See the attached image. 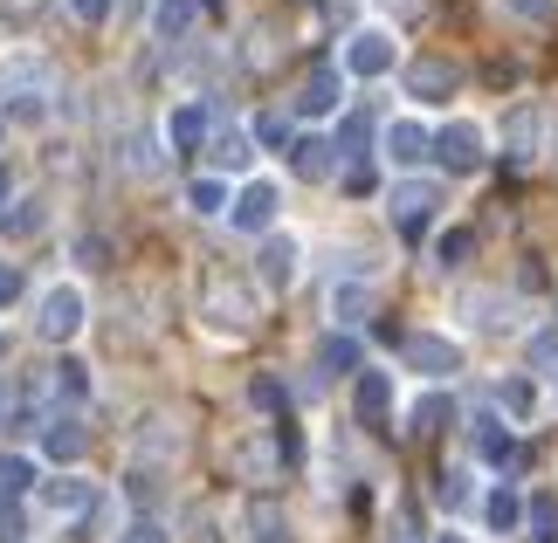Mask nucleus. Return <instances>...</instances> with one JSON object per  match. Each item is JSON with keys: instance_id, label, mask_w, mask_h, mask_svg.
<instances>
[{"instance_id": "5701e85b", "label": "nucleus", "mask_w": 558, "mask_h": 543, "mask_svg": "<svg viewBox=\"0 0 558 543\" xmlns=\"http://www.w3.org/2000/svg\"><path fill=\"white\" fill-rule=\"evenodd\" d=\"M207 310L221 317V323H234V331H242V323H255V303H248L242 289H214V296H207Z\"/></svg>"}, {"instance_id": "473e14b6", "label": "nucleus", "mask_w": 558, "mask_h": 543, "mask_svg": "<svg viewBox=\"0 0 558 543\" xmlns=\"http://www.w3.org/2000/svg\"><path fill=\"white\" fill-rule=\"evenodd\" d=\"M255 138H263V145H276V151H290V145H296L290 118H255Z\"/></svg>"}, {"instance_id": "c85d7f7f", "label": "nucleus", "mask_w": 558, "mask_h": 543, "mask_svg": "<svg viewBox=\"0 0 558 543\" xmlns=\"http://www.w3.org/2000/svg\"><path fill=\"white\" fill-rule=\"evenodd\" d=\"M331 310H338V317H345V323H359V317H366V310H373V296H366V282H345V289H331Z\"/></svg>"}, {"instance_id": "6ab92c4d", "label": "nucleus", "mask_w": 558, "mask_h": 543, "mask_svg": "<svg viewBox=\"0 0 558 543\" xmlns=\"http://www.w3.org/2000/svg\"><path fill=\"white\" fill-rule=\"evenodd\" d=\"M296 275V242L290 234H269L263 242V282H290Z\"/></svg>"}, {"instance_id": "39448f33", "label": "nucleus", "mask_w": 558, "mask_h": 543, "mask_svg": "<svg viewBox=\"0 0 558 543\" xmlns=\"http://www.w3.org/2000/svg\"><path fill=\"white\" fill-rule=\"evenodd\" d=\"M456 83H462V70L448 55H421L414 70H407V90H414L421 103H448V97H456Z\"/></svg>"}, {"instance_id": "c9c22d12", "label": "nucleus", "mask_w": 558, "mask_h": 543, "mask_svg": "<svg viewBox=\"0 0 558 543\" xmlns=\"http://www.w3.org/2000/svg\"><path fill=\"white\" fill-rule=\"evenodd\" d=\"M132 172H159V151H153V138H132V159H124Z\"/></svg>"}, {"instance_id": "a211bd4d", "label": "nucleus", "mask_w": 558, "mask_h": 543, "mask_svg": "<svg viewBox=\"0 0 558 543\" xmlns=\"http://www.w3.org/2000/svg\"><path fill=\"white\" fill-rule=\"evenodd\" d=\"M41 503H49L56 516H76V509H90V482H76V474H56V482L41 489Z\"/></svg>"}, {"instance_id": "a19ab883", "label": "nucleus", "mask_w": 558, "mask_h": 543, "mask_svg": "<svg viewBox=\"0 0 558 543\" xmlns=\"http://www.w3.org/2000/svg\"><path fill=\"white\" fill-rule=\"evenodd\" d=\"M124 543H166V530L159 523H132V530H124Z\"/></svg>"}, {"instance_id": "4be33fe9", "label": "nucleus", "mask_w": 558, "mask_h": 543, "mask_svg": "<svg viewBox=\"0 0 558 543\" xmlns=\"http://www.w3.org/2000/svg\"><path fill=\"white\" fill-rule=\"evenodd\" d=\"M524 530H531V543H558V503H551V495H531Z\"/></svg>"}, {"instance_id": "e433bc0d", "label": "nucleus", "mask_w": 558, "mask_h": 543, "mask_svg": "<svg viewBox=\"0 0 558 543\" xmlns=\"http://www.w3.org/2000/svg\"><path fill=\"white\" fill-rule=\"evenodd\" d=\"M510 14H524V21H551V0H504Z\"/></svg>"}, {"instance_id": "37998d69", "label": "nucleus", "mask_w": 558, "mask_h": 543, "mask_svg": "<svg viewBox=\"0 0 558 543\" xmlns=\"http://www.w3.org/2000/svg\"><path fill=\"white\" fill-rule=\"evenodd\" d=\"M0 207H8V172H0Z\"/></svg>"}, {"instance_id": "58836bf2", "label": "nucleus", "mask_w": 558, "mask_h": 543, "mask_svg": "<svg viewBox=\"0 0 558 543\" xmlns=\"http://www.w3.org/2000/svg\"><path fill=\"white\" fill-rule=\"evenodd\" d=\"M255 406L276 412V406H283V385H276V379H255Z\"/></svg>"}, {"instance_id": "72a5a7b5", "label": "nucleus", "mask_w": 558, "mask_h": 543, "mask_svg": "<svg viewBox=\"0 0 558 543\" xmlns=\"http://www.w3.org/2000/svg\"><path fill=\"white\" fill-rule=\"evenodd\" d=\"M441 420H448V399H441V393H427V399L414 406V433H435Z\"/></svg>"}, {"instance_id": "a878e982", "label": "nucleus", "mask_w": 558, "mask_h": 543, "mask_svg": "<svg viewBox=\"0 0 558 543\" xmlns=\"http://www.w3.org/2000/svg\"><path fill=\"white\" fill-rule=\"evenodd\" d=\"M469 248H476V234H469V227H448L441 242H435V262H441V269H462Z\"/></svg>"}, {"instance_id": "ddd939ff", "label": "nucleus", "mask_w": 558, "mask_h": 543, "mask_svg": "<svg viewBox=\"0 0 558 543\" xmlns=\"http://www.w3.org/2000/svg\"><path fill=\"white\" fill-rule=\"evenodd\" d=\"M207 103H180V111L173 118H166V145H173V151H193V145H201L207 138Z\"/></svg>"}, {"instance_id": "6e6552de", "label": "nucleus", "mask_w": 558, "mask_h": 543, "mask_svg": "<svg viewBox=\"0 0 558 543\" xmlns=\"http://www.w3.org/2000/svg\"><path fill=\"white\" fill-rule=\"evenodd\" d=\"M345 70H352V76H386V70H393V41H386L379 28L352 35V41H345Z\"/></svg>"}, {"instance_id": "bb28decb", "label": "nucleus", "mask_w": 558, "mask_h": 543, "mask_svg": "<svg viewBox=\"0 0 558 543\" xmlns=\"http://www.w3.org/2000/svg\"><path fill=\"white\" fill-rule=\"evenodd\" d=\"M248 159H255V151H248L242 132H221V138H214V165H221V172H242Z\"/></svg>"}, {"instance_id": "412c9836", "label": "nucleus", "mask_w": 558, "mask_h": 543, "mask_svg": "<svg viewBox=\"0 0 558 543\" xmlns=\"http://www.w3.org/2000/svg\"><path fill=\"white\" fill-rule=\"evenodd\" d=\"M28 482H35V461H28V454H0V503L28 495Z\"/></svg>"}, {"instance_id": "7ed1b4c3", "label": "nucleus", "mask_w": 558, "mask_h": 543, "mask_svg": "<svg viewBox=\"0 0 558 543\" xmlns=\"http://www.w3.org/2000/svg\"><path fill=\"white\" fill-rule=\"evenodd\" d=\"M400 351H407V365H414V372H427V379L462 372V351H456L448 337H435V331H407V337H400Z\"/></svg>"}, {"instance_id": "b1692460", "label": "nucleus", "mask_w": 558, "mask_h": 543, "mask_svg": "<svg viewBox=\"0 0 558 543\" xmlns=\"http://www.w3.org/2000/svg\"><path fill=\"white\" fill-rule=\"evenodd\" d=\"M497 399H504L510 420H531V412H538V393H531V379H504V385H497Z\"/></svg>"}, {"instance_id": "1a4fd4ad", "label": "nucleus", "mask_w": 558, "mask_h": 543, "mask_svg": "<svg viewBox=\"0 0 558 543\" xmlns=\"http://www.w3.org/2000/svg\"><path fill=\"white\" fill-rule=\"evenodd\" d=\"M379 145H386V159H393V165H421V159H427V151H435V138H427V132H421V124H414V118H400V124H386V138H379Z\"/></svg>"}, {"instance_id": "4c0bfd02", "label": "nucleus", "mask_w": 558, "mask_h": 543, "mask_svg": "<svg viewBox=\"0 0 558 543\" xmlns=\"http://www.w3.org/2000/svg\"><path fill=\"white\" fill-rule=\"evenodd\" d=\"M14 296H21V269H14V262H0V310H8Z\"/></svg>"}, {"instance_id": "f8f14e48", "label": "nucleus", "mask_w": 558, "mask_h": 543, "mask_svg": "<svg viewBox=\"0 0 558 543\" xmlns=\"http://www.w3.org/2000/svg\"><path fill=\"white\" fill-rule=\"evenodd\" d=\"M290 165L304 172V180H331V172H338V145L331 138H296L290 145Z\"/></svg>"}, {"instance_id": "f257e3e1", "label": "nucleus", "mask_w": 558, "mask_h": 543, "mask_svg": "<svg viewBox=\"0 0 558 543\" xmlns=\"http://www.w3.org/2000/svg\"><path fill=\"white\" fill-rule=\"evenodd\" d=\"M435 207H441V193L427 186V180H400L393 193H386V213H393V227L407 234V242H414V234L435 221Z\"/></svg>"}, {"instance_id": "f3484780", "label": "nucleus", "mask_w": 558, "mask_h": 543, "mask_svg": "<svg viewBox=\"0 0 558 543\" xmlns=\"http://www.w3.org/2000/svg\"><path fill=\"white\" fill-rule=\"evenodd\" d=\"M476 447H483V461H497V468H518V461H524V447L510 441L497 420H476Z\"/></svg>"}, {"instance_id": "20e7f679", "label": "nucleus", "mask_w": 558, "mask_h": 543, "mask_svg": "<svg viewBox=\"0 0 558 543\" xmlns=\"http://www.w3.org/2000/svg\"><path fill=\"white\" fill-rule=\"evenodd\" d=\"M435 159L448 165V172H476L483 165V132H476V124H441V132H435Z\"/></svg>"}, {"instance_id": "79ce46f5", "label": "nucleus", "mask_w": 558, "mask_h": 543, "mask_svg": "<svg viewBox=\"0 0 558 543\" xmlns=\"http://www.w3.org/2000/svg\"><path fill=\"white\" fill-rule=\"evenodd\" d=\"M393 543H421V536H414V516H400V536H393Z\"/></svg>"}, {"instance_id": "aec40b11", "label": "nucleus", "mask_w": 558, "mask_h": 543, "mask_svg": "<svg viewBox=\"0 0 558 543\" xmlns=\"http://www.w3.org/2000/svg\"><path fill=\"white\" fill-rule=\"evenodd\" d=\"M504 145H510V159H538V111H518L504 124Z\"/></svg>"}, {"instance_id": "c03bdc74", "label": "nucleus", "mask_w": 558, "mask_h": 543, "mask_svg": "<svg viewBox=\"0 0 558 543\" xmlns=\"http://www.w3.org/2000/svg\"><path fill=\"white\" fill-rule=\"evenodd\" d=\"M386 8H400V14H407V8H414V0H386Z\"/></svg>"}, {"instance_id": "cd10ccee", "label": "nucleus", "mask_w": 558, "mask_h": 543, "mask_svg": "<svg viewBox=\"0 0 558 543\" xmlns=\"http://www.w3.org/2000/svg\"><path fill=\"white\" fill-rule=\"evenodd\" d=\"M186 207H193V213H228V186H221V180H193V186H186Z\"/></svg>"}, {"instance_id": "7c9ffc66", "label": "nucleus", "mask_w": 558, "mask_h": 543, "mask_svg": "<svg viewBox=\"0 0 558 543\" xmlns=\"http://www.w3.org/2000/svg\"><path fill=\"white\" fill-rule=\"evenodd\" d=\"M90 393V372L83 365H56V399H83Z\"/></svg>"}, {"instance_id": "a18cd8bd", "label": "nucleus", "mask_w": 558, "mask_h": 543, "mask_svg": "<svg viewBox=\"0 0 558 543\" xmlns=\"http://www.w3.org/2000/svg\"><path fill=\"white\" fill-rule=\"evenodd\" d=\"M441 543H462V536H441Z\"/></svg>"}, {"instance_id": "2f4dec72", "label": "nucleus", "mask_w": 558, "mask_h": 543, "mask_svg": "<svg viewBox=\"0 0 558 543\" xmlns=\"http://www.w3.org/2000/svg\"><path fill=\"white\" fill-rule=\"evenodd\" d=\"M531 365H538L545 379H558V331H538V337H531Z\"/></svg>"}, {"instance_id": "0eeeda50", "label": "nucleus", "mask_w": 558, "mask_h": 543, "mask_svg": "<svg viewBox=\"0 0 558 543\" xmlns=\"http://www.w3.org/2000/svg\"><path fill=\"white\" fill-rule=\"evenodd\" d=\"M338 97H345V76H338L331 62H325V70H311V76H304V90H296V111H304V118H331V111H338Z\"/></svg>"}, {"instance_id": "9d476101", "label": "nucleus", "mask_w": 558, "mask_h": 543, "mask_svg": "<svg viewBox=\"0 0 558 543\" xmlns=\"http://www.w3.org/2000/svg\"><path fill=\"white\" fill-rule=\"evenodd\" d=\"M83 447H90V433H83V420H70V412H62V420H49V433H41V454H49V461H83Z\"/></svg>"}, {"instance_id": "9b49d317", "label": "nucleus", "mask_w": 558, "mask_h": 543, "mask_svg": "<svg viewBox=\"0 0 558 543\" xmlns=\"http://www.w3.org/2000/svg\"><path fill=\"white\" fill-rule=\"evenodd\" d=\"M483 523H489V530H497V536H510V530H518V523H524V495H518V489H510V482H497V489H489V495H483Z\"/></svg>"}, {"instance_id": "423d86ee", "label": "nucleus", "mask_w": 558, "mask_h": 543, "mask_svg": "<svg viewBox=\"0 0 558 543\" xmlns=\"http://www.w3.org/2000/svg\"><path fill=\"white\" fill-rule=\"evenodd\" d=\"M228 221L242 227V234H269V221H276V186H269V180H248L242 193H234Z\"/></svg>"}, {"instance_id": "4468645a", "label": "nucleus", "mask_w": 558, "mask_h": 543, "mask_svg": "<svg viewBox=\"0 0 558 543\" xmlns=\"http://www.w3.org/2000/svg\"><path fill=\"white\" fill-rule=\"evenodd\" d=\"M193 21H201V0H159V8H153V35L159 41H186Z\"/></svg>"}, {"instance_id": "dca6fc26", "label": "nucleus", "mask_w": 558, "mask_h": 543, "mask_svg": "<svg viewBox=\"0 0 558 543\" xmlns=\"http://www.w3.org/2000/svg\"><path fill=\"white\" fill-rule=\"evenodd\" d=\"M386 412H393V379L359 372V420H386Z\"/></svg>"}, {"instance_id": "c756f323", "label": "nucleus", "mask_w": 558, "mask_h": 543, "mask_svg": "<svg viewBox=\"0 0 558 543\" xmlns=\"http://www.w3.org/2000/svg\"><path fill=\"white\" fill-rule=\"evenodd\" d=\"M317 365H331V372H352V365H359V344H352V337H325V344H317Z\"/></svg>"}, {"instance_id": "ea45409f", "label": "nucleus", "mask_w": 558, "mask_h": 543, "mask_svg": "<svg viewBox=\"0 0 558 543\" xmlns=\"http://www.w3.org/2000/svg\"><path fill=\"white\" fill-rule=\"evenodd\" d=\"M70 8H76V21H104V14H111V0H70Z\"/></svg>"}, {"instance_id": "f704fd0d", "label": "nucleus", "mask_w": 558, "mask_h": 543, "mask_svg": "<svg viewBox=\"0 0 558 543\" xmlns=\"http://www.w3.org/2000/svg\"><path fill=\"white\" fill-rule=\"evenodd\" d=\"M441 503H448V509H469V474H462V468L441 474Z\"/></svg>"}, {"instance_id": "2eb2a0df", "label": "nucleus", "mask_w": 558, "mask_h": 543, "mask_svg": "<svg viewBox=\"0 0 558 543\" xmlns=\"http://www.w3.org/2000/svg\"><path fill=\"white\" fill-rule=\"evenodd\" d=\"M41 227H49V207L41 200H8V213H0V234H8V242H28Z\"/></svg>"}, {"instance_id": "f03ea898", "label": "nucleus", "mask_w": 558, "mask_h": 543, "mask_svg": "<svg viewBox=\"0 0 558 543\" xmlns=\"http://www.w3.org/2000/svg\"><path fill=\"white\" fill-rule=\"evenodd\" d=\"M35 331L49 337V344H70L83 331V289L76 282H56L49 296H41V317H35Z\"/></svg>"}, {"instance_id": "393cba45", "label": "nucleus", "mask_w": 558, "mask_h": 543, "mask_svg": "<svg viewBox=\"0 0 558 543\" xmlns=\"http://www.w3.org/2000/svg\"><path fill=\"white\" fill-rule=\"evenodd\" d=\"M331 145H338V159H366V145H373V124H366V118H345Z\"/></svg>"}]
</instances>
